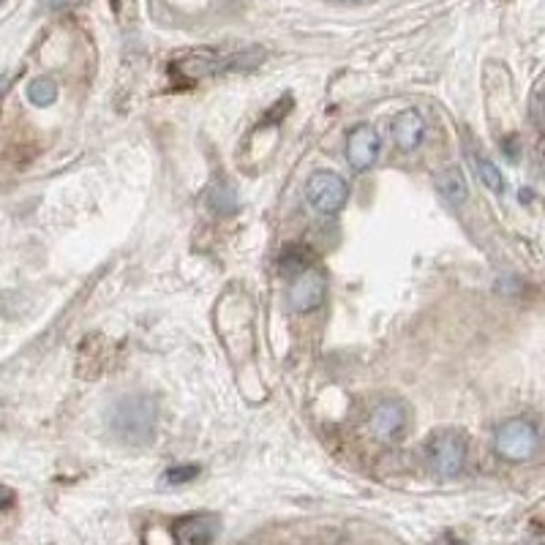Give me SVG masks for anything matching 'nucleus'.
<instances>
[{
    "instance_id": "nucleus-1",
    "label": "nucleus",
    "mask_w": 545,
    "mask_h": 545,
    "mask_svg": "<svg viewBox=\"0 0 545 545\" xmlns=\"http://www.w3.org/2000/svg\"><path fill=\"white\" fill-rule=\"evenodd\" d=\"M159 423V404L150 396H126L115 404L109 428L126 445H148Z\"/></svg>"
},
{
    "instance_id": "nucleus-2",
    "label": "nucleus",
    "mask_w": 545,
    "mask_h": 545,
    "mask_svg": "<svg viewBox=\"0 0 545 545\" xmlns=\"http://www.w3.org/2000/svg\"><path fill=\"white\" fill-rule=\"evenodd\" d=\"M426 464L439 477H458L466 464V436L456 428H442L428 436Z\"/></svg>"
},
{
    "instance_id": "nucleus-3",
    "label": "nucleus",
    "mask_w": 545,
    "mask_h": 545,
    "mask_svg": "<svg viewBox=\"0 0 545 545\" xmlns=\"http://www.w3.org/2000/svg\"><path fill=\"white\" fill-rule=\"evenodd\" d=\"M537 428L524 420V417H513L502 426L496 428L494 434V447L499 456L505 461H513V464H521V461H529V458L537 453Z\"/></svg>"
},
{
    "instance_id": "nucleus-4",
    "label": "nucleus",
    "mask_w": 545,
    "mask_h": 545,
    "mask_svg": "<svg viewBox=\"0 0 545 545\" xmlns=\"http://www.w3.org/2000/svg\"><path fill=\"white\" fill-rule=\"evenodd\" d=\"M349 197L347 180L336 175V172H317L311 175L306 183V199L308 205L319 213H327L333 216L338 210L344 208V202Z\"/></svg>"
},
{
    "instance_id": "nucleus-5",
    "label": "nucleus",
    "mask_w": 545,
    "mask_h": 545,
    "mask_svg": "<svg viewBox=\"0 0 545 545\" xmlns=\"http://www.w3.org/2000/svg\"><path fill=\"white\" fill-rule=\"evenodd\" d=\"M407 423V407H404V401H396V398L379 401L377 407L371 409V417H368V428H371V434L377 436L379 442H398V439H404Z\"/></svg>"
},
{
    "instance_id": "nucleus-6",
    "label": "nucleus",
    "mask_w": 545,
    "mask_h": 545,
    "mask_svg": "<svg viewBox=\"0 0 545 545\" xmlns=\"http://www.w3.org/2000/svg\"><path fill=\"white\" fill-rule=\"evenodd\" d=\"M327 295V281L319 270H303L295 276L292 287H289V303L295 311L306 314V311H314V308L322 306V300Z\"/></svg>"
},
{
    "instance_id": "nucleus-7",
    "label": "nucleus",
    "mask_w": 545,
    "mask_h": 545,
    "mask_svg": "<svg viewBox=\"0 0 545 545\" xmlns=\"http://www.w3.org/2000/svg\"><path fill=\"white\" fill-rule=\"evenodd\" d=\"M379 159V134L371 126H357L347 137V161L355 172H366Z\"/></svg>"
},
{
    "instance_id": "nucleus-8",
    "label": "nucleus",
    "mask_w": 545,
    "mask_h": 545,
    "mask_svg": "<svg viewBox=\"0 0 545 545\" xmlns=\"http://www.w3.org/2000/svg\"><path fill=\"white\" fill-rule=\"evenodd\" d=\"M248 55H240V52H232V55H218V52H194L189 55V60H183L180 71L183 74H191V77H208V74H218V71H227L232 66H246L248 69Z\"/></svg>"
},
{
    "instance_id": "nucleus-9",
    "label": "nucleus",
    "mask_w": 545,
    "mask_h": 545,
    "mask_svg": "<svg viewBox=\"0 0 545 545\" xmlns=\"http://www.w3.org/2000/svg\"><path fill=\"white\" fill-rule=\"evenodd\" d=\"M426 137V120L420 118V112L415 109H404L396 120H393V142L398 150L412 153L423 145Z\"/></svg>"
},
{
    "instance_id": "nucleus-10",
    "label": "nucleus",
    "mask_w": 545,
    "mask_h": 545,
    "mask_svg": "<svg viewBox=\"0 0 545 545\" xmlns=\"http://www.w3.org/2000/svg\"><path fill=\"white\" fill-rule=\"evenodd\" d=\"M172 535H175V540H178V543L205 545V543H213V540H216L218 524H216V518L191 516V518H183V521H178V524H175V529H172Z\"/></svg>"
},
{
    "instance_id": "nucleus-11",
    "label": "nucleus",
    "mask_w": 545,
    "mask_h": 545,
    "mask_svg": "<svg viewBox=\"0 0 545 545\" xmlns=\"http://www.w3.org/2000/svg\"><path fill=\"white\" fill-rule=\"evenodd\" d=\"M436 191L445 197V202H450L453 208H461L466 199H469V186H466L464 172L458 167H445L436 172Z\"/></svg>"
},
{
    "instance_id": "nucleus-12",
    "label": "nucleus",
    "mask_w": 545,
    "mask_h": 545,
    "mask_svg": "<svg viewBox=\"0 0 545 545\" xmlns=\"http://www.w3.org/2000/svg\"><path fill=\"white\" fill-rule=\"evenodd\" d=\"M472 159V164H475V172H477V178L483 180V186L486 189H491L494 194H502L505 191V178H502V172H499V167H496L494 161L486 159L483 153H472L469 156Z\"/></svg>"
},
{
    "instance_id": "nucleus-13",
    "label": "nucleus",
    "mask_w": 545,
    "mask_h": 545,
    "mask_svg": "<svg viewBox=\"0 0 545 545\" xmlns=\"http://www.w3.org/2000/svg\"><path fill=\"white\" fill-rule=\"evenodd\" d=\"M28 99L36 107H50L58 99V85L50 77H39V80H33L28 85Z\"/></svg>"
},
{
    "instance_id": "nucleus-14",
    "label": "nucleus",
    "mask_w": 545,
    "mask_h": 545,
    "mask_svg": "<svg viewBox=\"0 0 545 545\" xmlns=\"http://www.w3.org/2000/svg\"><path fill=\"white\" fill-rule=\"evenodd\" d=\"M210 208L221 213V216H229V213H235L238 210V197H235V191L224 186V183H218L216 189L210 191Z\"/></svg>"
},
{
    "instance_id": "nucleus-15",
    "label": "nucleus",
    "mask_w": 545,
    "mask_h": 545,
    "mask_svg": "<svg viewBox=\"0 0 545 545\" xmlns=\"http://www.w3.org/2000/svg\"><path fill=\"white\" fill-rule=\"evenodd\" d=\"M308 254L306 251H300V248H292L289 254H284V262H281V268L289 270V273H303V270H308Z\"/></svg>"
},
{
    "instance_id": "nucleus-16",
    "label": "nucleus",
    "mask_w": 545,
    "mask_h": 545,
    "mask_svg": "<svg viewBox=\"0 0 545 545\" xmlns=\"http://www.w3.org/2000/svg\"><path fill=\"white\" fill-rule=\"evenodd\" d=\"M199 475L197 466H183V469H169L164 480H167V486H178V483H189L194 477Z\"/></svg>"
},
{
    "instance_id": "nucleus-17",
    "label": "nucleus",
    "mask_w": 545,
    "mask_h": 545,
    "mask_svg": "<svg viewBox=\"0 0 545 545\" xmlns=\"http://www.w3.org/2000/svg\"><path fill=\"white\" fill-rule=\"evenodd\" d=\"M52 9H69V6H77L82 0H47Z\"/></svg>"
},
{
    "instance_id": "nucleus-18",
    "label": "nucleus",
    "mask_w": 545,
    "mask_h": 545,
    "mask_svg": "<svg viewBox=\"0 0 545 545\" xmlns=\"http://www.w3.org/2000/svg\"><path fill=\"white\" fill-rule=\"evenodd\" d=\"M11 496H14V494H11L9 488H3V486H0V510H3V507L9 505V502H11Z\"/></svg>"
},
{
    "instance_id": "nucleus-19",
    "label": "nucleus",
    "mask_w": 545,
    "mask_h": 545,
    "mask_svg": "<svg viewBox=\"0 0 545 545\" xmlns=\"http://www.w3.org/2000/svg\"><path fill=\"white\" fill-rule=\"evenodd\" d=\"M0 3H3V0H0Z\"/></svg>"
}]
</instances>
